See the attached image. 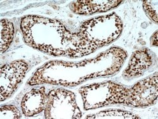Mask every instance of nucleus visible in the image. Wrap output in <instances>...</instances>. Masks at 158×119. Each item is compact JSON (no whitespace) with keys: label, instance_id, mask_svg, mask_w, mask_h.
Masks as SVG:
<instances>
[{"label":"nucleus","instance_id":"2","mask_svg":"<svg viewBox=\"0 0 158 119\" xmlns=\"http://www.w3.org/2000/svg\"><path fill=\"white\" fill-rule=\"evenodd\" d=\"M20 29L26 44L49 55L81 58L97 50L56 19L25 16L21 19Z\"/></svg>","mask_w":158,"mask_h":119},{"label":"nucleus","instance_id":"11","mask_svg":"<svg viewBox=\"0 0 158 119\" xmlns=\"http://www.w3.org/2000/svg\"><path fill=\"white\" fill-rule=\"evenodd\" d=\"M15 34L14 24L8 19L1 20V54L7 51L10 46Z\"/></svg>","mask_w":158,"mask_h":119},{"label":"nucleus","instance_id":"6","mask_svg":"<svg viewBox=\"0 0 158 119\" xmlns=\"http://www.w3.org/2000/svg\"><path fill=\"white\" fill-rule=\"evenodd\" d=\"M45 118H81L82 113L76 102L73 92L63 89H53L49 92L44 108Z\"/></svg>","mask_w":158,"mask_h":119},{"label":"nucleus","instance_id":"9","mask_svg":"<svg viewBox=\"0 0 158 119\" xmlns=\"http://www.w3.org/2000/svg\"><path fill=\"white\" fill-rule=\"evenodd\" d=\"M47 96L44 87L32 89L26 93L21 103L23 115L32 117L42 112L45 108Z\"/></svg>","mask_w":158,"mask_h":119},{"label":"nucleus","instance_id":"10","mask_svg":"<svg viewBox=\"0 0 158 119\" xmlns=\"http://www.w3.org/2000/svg\"><path fill=\"white\" fill-rule=\"evenodd\" d=\"M122 3V1H75L70 3V8L76 14L91 15L108 11Z\"/></svg>","mask_w":158,"mask_h":119},{"label":"nucleus","instance_id":"15","mask_svg":"<svg viewBox=\"0 0 158 119\" xmlns=\"http://www.w3.org/2000/svg\"><path fill=\"white\" fill-rule=\"evenodd\" d=\"M151 45L152 46L157 47V31H156L151 37Z\"/></svg>","mask_w":158,"mask_h":119},{"label":"nucleus","instance_id":"13","mask_svg":"<svg viewBox=\"0 0 158 119\" xmlns=\"http://www.w3.org/2000/svg\"><path fill=\"white\" fill-rule=\"evenodd\" d=\"M0 118H21L20 110L14 105H2L0 108Z\"/></svg>","mask_w":158,"mask_h":119},{"label":"nucleus","instance_id":"7","mask_svg":"<svg viewBox=\"0 0 158 119\" xmlns=\"http://www.w3.org/2000/svg\"><path fill=\"white\" fill-rule=\"evenodd\" d=\"M29 69L25 61L17 60L2 65L0 69V100L10 98L22 81Z\"/></svg>","mask_w":158,"mask_h":119},{"label":"nucleus","instance_id":"5","mask_svg":"<svg viewBox=\"0 0 158 119\" xmlns=\"http://www.w3.org/2000/svg\"><path fill=\"white\" fill-rule=\"evenodd\" d=\"M157 72L137 83L132 87H123L118 104L135 108L154 104L158 95Z\"/></svg>","mask_w":158,"mask_h":119},{"label":"nucleus","instance_id":"3","mask_svg":"<svg viewBox=\"0 0 158 119\" xmlns=\"http://www.w3.org/2000/svg\"><path fill=\"white\" fill-rule=\"evenodd\" d=\"M123 31V22L115 13L83 22L78 33L90 46L98 49L114 42Z\"/></svg>","mask_w":158,"mask_h":119},{"label":"nucleus","instance_id":"8","mask_svg":"<svg viewBox=\"0 0 158 119\" xmlns=\"http://www.w3.org/2000/svg\"><path fill=\"white\" fill-rule=\"evenodd\" d=\"M153 59L149 51L143 48L134 51L130 59L127 67L123 72V77L130 79L141 76L152 65Z\"/></svg>","mask_w":158,"mask_h":119},{"label":"nucleus","instance_id":"1","mask_svg":"<svg viewBox=\"0 0 158 119\" xmlns=\"http://www.w3.org/2000/svg\"><path fill=\"white\" fill-rule=\"evenodd\" d=\"M127 56L124 49L113 47L94 58L80 62H49L36 70L27 84L75 86L90 79L116 74Z\"/></svg>","mask_w":158,"mask_h":119},{"label":"nucleus","instance_id":"4","mask_svg":"<svg viewBox=\"0 0 158 119\" xmlns=\"http://www.w3.org/2000/svg\"><path fill=\"white\" fill-rule=\"evenodd\" d=\"M124 86L112 81L96 83L80 88L85 110L118 104Z\"/></svg>","mask_w":158,"mask_h":119},{"label":"nucleus","instance_id":"14","mask_svg":"<svg viewBox=\"0 0 158 119\" xmlns=\"http://www.w3.org/2000/svg\"><path fill=\"white\" fill-rule=\"evenodd\" d=\"M143 8L148 17L154 23H157V1H143Z\"/></svg>","mask_w":158,"mask_h":119},{"label":"nucleus","instance_id":"12","mask_svg":"<svg viewBox=\"0 0 158 119\" xmlns=\"http://www.w3.org/2000/svg\"><path fill=\"white\" fill-rule=\"evenodd\" d=\"M85 118L96 119V118H124V119H136L140 117L130 112L122 110H107L98 113L89 115Z\"/></svg>","mask_w":158,"mask_h":119}]
</instances>
